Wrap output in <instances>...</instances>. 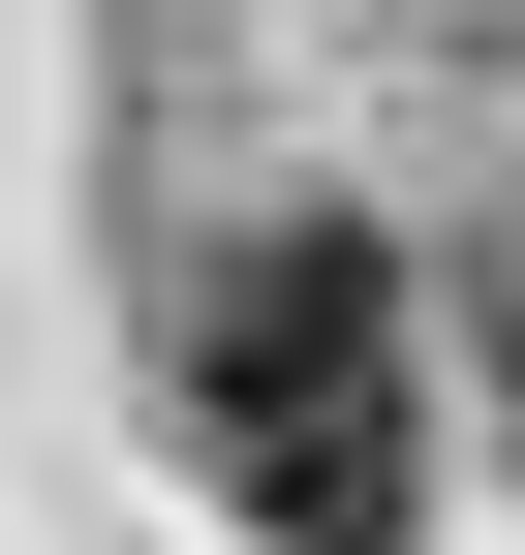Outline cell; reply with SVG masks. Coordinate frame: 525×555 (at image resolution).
I'll return each instance as SVG.
<instances>
[{
    "mask_svg": "<svg viewBox=\"0 0 525 555\" xmlns=\"http://www.w3.org/2000/svg\"><path fill=\"white\" fill-rule=\"evenodd\" d=\"M185 463L247 555H402L433 525V309L371 217H247L185 278Z\"/></svg>",
    "mask_w": 525,
    "mask_h": 555,
    "instance_id": "obj_1",
    "label": "cell"
},
{
    "mask_svg": "<svg viewBox=\"0 0 525 555\" xmlns=\"http://www.w3.org/2000/svg\"><path fill=\"white\" fill-rule=\"evenodd\" d=\"M495 401H525V278H495Z\"/></svg>",
    "mask_w": 525,
    "mask_h": 555,
    "instance_id": "obj_2",
    "label": "cell"
}]
</instances>
